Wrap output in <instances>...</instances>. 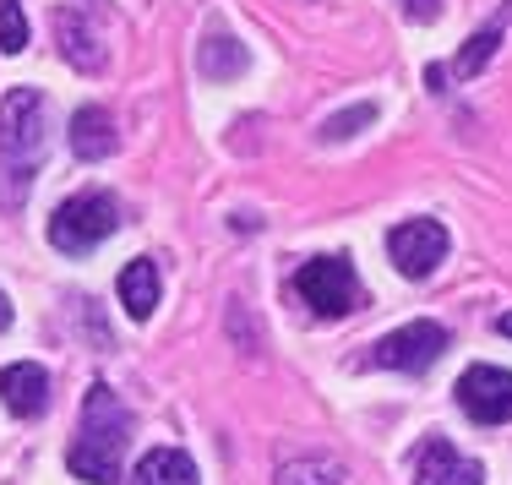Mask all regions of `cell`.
I'll return each instance as SVG.
<instances>
[{"mask_svg": "<svg viewBox=\"0 0 512 485\" xmlns=\"http://www.w3.org/2000/svg\"><path fill=\"white\" fill-rule=\"evenodd\" d=\"M0 404L17 420H39L50 409V371L33 366V360H17V366L0 371Z\"/></svg>", "mask_w": 512, "mask_h": 485, "instance_id": "9", "label": "cell"}, {"mask_svg": "<svg viewBox=\"0 0 512 485\" xmlns=\"http://www.w3.org/2000/svg\"><path fill=\"white\" fill-rule=\"evenodd\" d=\"M338 480H344L338 458H289V464H278L273 485H338Z\"/></svg>", "mask_w": 512, "mask_h": 485, "instance_id": "16", "label": "cell"}, {"mask_svg": "<svg viewBox=\"0 0 512 485\" xmlns=\"http://www.w3.org/2000/svg\"><path fill=\"white\" fill-rule=\"evenodd\" d=\"M22 50H28V11H22V0H0V55Z\"/></svg>", "mask_w": 512, "mask_h": 485, "instance_id": "17", "label": "cell"}, {"mask_svg": "<svg viewBox=\"0 0 512 485\" xmlns=\"http://www.w3.org/2000/svg\"><path fill=\"white\" fill-rule=\"evenodd\" d=\"M295 295L306 300L316 317H349V311L365 300L360 278H355V262L349 257H311L306 268L295 273Z\"/></svg>", "mask_w": 512, "mask_h": 485, "instance_id": "4", "label": "cell"}, {"mask_svg": "<svg viewBox=\"0 0 512 485\" xmlns=\"http://www.w3.org/2000/svg\"><path fill=\"white\" fill-rule=\"evenodd\" d=\"M50 148V104L39 88H11L0 99V208L17 213Z\"/></svg>", "mask_w": 512, "mask_h": 485, "instance_id": "1", "label": "cell"}, {"mask_svg": "<svg viewBox=\"0 0 512 485\" xmlns=\"http://www.w3.org/2000/svg\"><path fill=\"white\" fill-rule=\"evenodd\" d=\"M453 393L474 426H507L512 420V371H502V366H469Z\"/></svg>", "mask_w": 512, "mask_h": 485, "instance_id": "7", "label": "cell"}, {"mask_svg": "<svg viewBox=\"0 0 512 485\" xmlns=\"http://www.w3.org/2000/svg\"><path fill=\"white\" fill-rule=\"evenodd\" d=\"M414 485H485V464L463 458L447 436H425L414 447Z\"/></svg>", "mask_w": 512, "mask_h": 485, "instance_id": "8", "label": "cell"}, {"mask_svg": "<svg viewBox=\"0 0 512 485\" xmlns=\"http://www.w3.org/2000/svg\"><path fill=\"white\" fill-rule=\"evenodd\" d=\"M115 289H120V306H126V317H131V322H148L153 306H158V268H153L148 257L126 262Z\"/></svg>", "mask_w": 512, "mask_h": 485, "instance_id": "13", "label": "cell"}, {"mask_svg": "<svg viewBox=\"0 0 512 485\" xmlns=\"http://www.w3.org/2000/svg\"><path fill=\"white\" fill-rule=\"evenodd\" d=\"M442 349H447V327H442V322H404L398 333L376 338L371 366H382V371H409V377H420V371H431L436 360H442Z\"/></svg>", "mask_w": 512, "mask_h": 485, "instance_id": "5", "label": "cell"}, {"mask_svg": "<svg viewBox=\"0 0 512 485\" xmlns=\"http://www.w3.org/2000/svg\"><path fill=\"white\" fill-rule=\"evenodd\" d=\"M126 436H131V415L115 398V387H88L82 398V426L71 442L66 464L77 480L88 485H120V464H126Z\"/></svg>", "mask_w": 512, "mask_h": 485, "instance_id": "2", "label": "cell"}, {"mask_svg": "<svg viewBox=\"0 0 512 485\" xmlns=\"http://www.w3.org/2000/svg\"><path fill=\"white\" fill-rule=\"evenodd\" d=\"M496 333H502V338H512V311H507V317H496Z\"/></svg>", "mask_w": 512, "mask_h": 485, "instance_id": "21", "label": "cell"}, {"mask_svg": "<svg viewBox=\"0 0 512 485\" xmlns=\"http://www.w3.org/2000/svg\"><path fill=\"white\" fill-rule=\"evenodd\" d=\"M71 153H77L82 164H99L115 153V115H109L104 104H82L77 115H71Z\"/></svg>", "mask_w": 512, "mask_h": 485, "instance_id": "11", "label": "cell"}, {"mask_svg": "<svg viewBox=\"0 0 512 485\" xmlns=\"http://www.w3.org/2000/svg\"><path fill=\"white\" fill-rule=\"evenodd\" d=\"M55 44H60V55H66V66L104 71V44H99V33H93V22L82 17V11H71V6L55 11Z\"/></svg>", "mask_w": 512, "mask_h": 485, "instance_id": "10", "label": "cell"}, {"mask_svg": "<svg viewBox=\"0 0 512 485\" xmlns=\"http://www.w3.org/2000/svg\"><path fill=\"white\" fill-rule=\"evenodd\" d=\"M404 11L414 22H436V17H442V0H404Z\"/></svg>", "mask_w": 512, "mask_h": 485, "instance_id": "19", "label": "cell"}, {"mask_svg": "<svg viewBox=\"0 0 512 485\" xmlns=\"http://www.w3.org/2000/svg\"><path fill=\"white\" fill-rule=\"evenodd\" d=\"M502 28H507L502 17H491V22H485V28L474 33V39L463 44V50H458V60H453V66H447V77H480V71L491 66L496 44H502Z\"/></svg>", "mask_w": 512, "mask_h": 485, "instance_id": "15", "label": "cell"}, {"mask_svg": "<svg viewBox=\"0 0 512 485\" xmlns=\"http://www.w3.org/2000/svg\"><path fill=\"white\" fill-rule=\"evenodd\" d=\"M120 229V208L109 191H77L50 213V246L66 257H88L93 246H104Z\"/></svg>", "mask_w": 512, "mask_h": 485, "instance_id": "3", "label": "cell"}, {"mask_svg": "<svg viewBox=\"0 0 512 485\" xmlns=\"http://www.w3.org/2000/svg\"><path fill=\"white\" fill-rule=\"evenodd\" d=\"M376 120V104H349V109H338L333 120H322V142H349L355 131H365Z\"/></svg>", "mask_w": 512, "mask_h": 485, "instance_id": "18", "label": "cell"}, {"mask_svg": "<svg viewBox=\"0 0 512 485\" xmlns=\"http://www.w3.org/2000/svg\"><path fill=\"white\" fill-rule=\"evenodd\" d=\"M11 327V300H6V289H0V333Z\"/></svg>", "mask_w": 512, "mask_h": 485, "instance_id": "20", "label": "cell"}, {"mask_svg": "<svg viewBox=\"0 0 512 485\" xmlns=\"http://www.w3.org/2000/svg\"><path fill=\"white\" fill-rule=\"evenodd\" d=\"M131 485H197V464H191L180 447H153V453L137 464Z\"/></svg>", "mask_w": 512, "mask_h": 485, "instance_id": "14", "label": "cell"}, {"mask_svg": "<svg viewBox=\"0 0 512 485\" xmlns=\"http://www.w3.org/2000/svg\"><path fill=\"white\" fill-rule=\"evenodd\" d=\"M387 257L404 278H431L447 257V229L436 218H404L398 229H387Z\"/></svg>", "mask_w": 512, "mask_h": 485, "instance_id": "6", "label": "cell"}, {"mask_svg": "<svg viewBox=\"0 0 512 485\" xmlns=\"http://www.w3.org/2000/svg\"><path fill=\"white\" fill-rule=\"evenodd\" d=\"M197 71L207 82H235L251 71V50L235 39V33H207L202 50H197Z\"/></svg>", "mask_w": 512, "mask_h": 485, "instance_id": "12", "label": "cell"}]
</instances>
